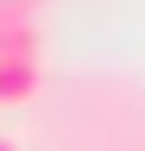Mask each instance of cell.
<instances>
[{
	"mask_svg": "<svg viewBox=\"0 0 145 151\" xmlns=\"http://www.w3.org/2000/svg\"><path fill=\"white\" fill-rule=\"evenodd\" d=\"M0 57H44L38 0H0Z\"/></svg>",
	"mask_w": 145,
	"mask_h": 151,
	"instance_id": "1",
	"label": "cell"
},
{
	"mask_svg": "<svg viewBox=\"0 0 145 151\" xmlns=\"http://www.w3.org/2000/svg\"><path fill=\"white\" fill-rule=\"evenodd\" d=\"M44 82V57H0V107H25Z\"/></svg>",
	"mask_w": 145,
	"mask_h": 151,
	"instance_id": "2",
	"label": "cell"
},
{
	"mask_svg": "<svg viewBox=\"0 0 145 151\" xmlns=\"http://www.w3.org/2000/svg\"><path fill=\"white\" fill-rule=\"evenodd\" d=\"M0 151H19V139H0Z\"/></svg>",
	"mask_w": 145,
	"mask_h": 151,
	"instance_id": "3",
	"label": "cell"
}]
</instances>
